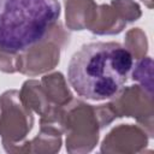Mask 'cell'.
<instances>
[{
    "instance_id": "obj_1",
    "label": "cell",
    "mask_w": 154,
    "mask_h": 154,
    "mask_svg": "<svg viewBox=\"0 0 154 154\" xmlns=\"http://www.w3.org/2000/svg\"><path fill=\"white\" fill-rule=\"evenodd\" d=\"M132 57L118 42H91L76 52L67 66L75 91L89 100L111 99L126 82Z\"/></svg>"
},
{
    "instance_id": "obj_2",
    "label": "cell",
    "mask_w": 154,
    "mask_h": 154,
    "mask_svg": "<svg viewBox=\"0 0 154 154\" xmlns=\"http://www.w3.org/2000/svg\"><path fill=\"white\" fill-rule=\"evenodd\" d=\"M58 0H0V52L17 55L58 23Z\"/></svg>"
},
{
    "instance_id": "obj_3",
    "label": "cell",
    "mask_w": 154,
    "mask_h": 154,
    "mask_svg": "<svg viewBox=\"0 0 154 154\" xmlns=\"http://www.w3.org/2000/svg\"><path fill=\"white\" fill-rule=\"evenodd\" d=\"M102 129L96 106L79 100H71L64 107L63 131L66 132L69 153H88L99 141Z\"/></svg>"
},
{
    "instance_id": "obj_4",
    "label": "cell",
    "mask_w": 154,
    "mask_h": 154,
    "mask_svg": "<svg viewBox=\"0 0 154 154\" xmlns=\"http://www.w3.org/2000/svg\"><path fill=\"white\" fill-rule=\"evenodd\" d=\"M69 34L58 20L41 41L16 55V70L30 77L53 70L59 64L60 51L69 43Z\"/></svg>"
},
{
    "instance_id": "obj_5",
    "label": "cell",
    "mask_w": 154,
    "mask_h": 154,
    "mask_svg": "<svg viewBox=\"0 0 154 154\" xmlns=\"http://www.w3.org/2000/svg\"><path fill=\"white\" fill-rule=\"evenodd\" d=\"M34 125L32 112L24 106L18 90H7L0 96V135L6 152L14 150L25 141Z\"/></svg>"
},
{
    "instance_id": "obj_6",
    "label": "cell",
    "mask_w": 154,
    "mask_h": 154,
    "mask_svg": "<svg viewBox=\"0 0 154 154\" xmlns=\"http://www.w3.org/2000/svg\"><path fill=\"white\" fill-rule=\"evenodd\" d=\"M107 103L116 118L131 117L137 120L149 137L154 134V105L153 93L140 84L120 88Z\"/></svg>"
},
{
    "instance_id": "obj_7",
    "label": "cell",
    "mask_w": 154,
    "mask_h": 154,
    "mask_svg": "<svg viewBox=\"0 0 154 154\" xmlns=\"http://www.w3.org/2000/svg\"><path fill=\"white\" fill-rule=\"evenodd\" d=\"M149 136L140 125L119 124L113 128L101 144L102 153H141L148 146Z\"/></svg>"
},
{
    "instance_id": "obj_8",
    "label": "cell",
    "mask_w": 154,
    "mask_h": 154,
    "mask_svg": "<svg viewBox=\"0 0 154 154\" xmlns=\"http://www.w3.org/2000/svg\"><path fill=\"white\" fill-rule=\"evenodd\" d=\"M63 130L49 124H40V131L30 141H24L14 153H57L61 147Z\"/></svg>"
},
{
    "instance_id": "obj_9",
    "label": "cell",
    "mask_w": 154,
    "mask_h": 154,
    "mask_svg": "<svg viewBox=\"0 0 154 154\" xmlns=\"http://www.w3.org/2000/svg\"><path fill=\"white\" fill-rule=\"evenodd\" d=\"M97 5L94 0H65L66 26L70 30L88 29L95 17Z\"/></svg>"
},
{
    "instance_id": "obj_10",
    "label": "cell",
    "mask_w": 154,
    "mask_h": 154,
    "mask_svg": "<svg viewBox=\"0 0 154 154\" xmlns=\"http://www.w3.org/2000/svg\"><path fill=\"white\" fill-rule=\"evenodd\" d=\"M126 24L128 23L111 4H102L97 6L95 17L88 30L96 35H116L122 32Z\"/></svg>"
},
{
    "instance_id": "obj_11",
    "label": "cell",
    "mask_w": 154,
    "mask_h": 154,
    "mask_svg": "<svg viewBox=\"0 0 154 154\" xmlns=\"http://www.w3.org/2000/svg\"><path fill=\"white\" fill-rule=\"evenodd\" d=\"M41 84L48 96V99L55 106L64 107L72 100V93L66 84L65 77L60 72H53L46 75L41 79Z\"/></svg>"
},
{
    "instance_id": "obj_12",
    "label": "cell",
    "mask_w": 154,
    "mask_h": 154,
    "mask_svg": "<svg viewBox=\"0 0 154 154\" xmlns=\"http://www.w3.org/2000/svg\"><path fill=\"white\" fill-rule=\"evenodd\" d=\"M124 47L130 53L132 59H142L147 55L148 52V40L144 31L141 28L130 29L124 40Z\"/></svg>"
},
{
    "instance_id": "obj_13",
    "label": "cell",
    "mask_w": 154,
    "mask_h": 154,
    "mask_svg": "<svg viewBox=\"0 0 154 154\" xmlns=\"http://www.w3.org/2000/svg\"><path fill=\"white\" fill-rule=\"evenodd\" d=\"M153 61L150 57H144L138 60L132 71V79L138 82L148 91L153 93V73H152Z\"/></svg>"
},
{
    "instance_id": "obj_14",
    "label": "cell",
    "mask_w": 154,
    "mask_h": 154,
    "mask_svg": "<svg viewBox=\"0 0 154 154\" xmlns=\"http://www.w3.org/2000/svg\"><path fill=\"white\" fill-rule=\"evenodd\" d=\"M111 5L119 12L126 23H132L142 16L140 5L134 0H112Z\"/></svg>"
},
{
    "instance_id": "obj_15",
    "label": "cell",
    "mask_w": 154,
    "mask_h": 154,
    "mask_svg": "<svg viewBox=\"0 0 154 154\" xmlns=\"http://www.w3.org/2000/svg\"><path fill=\"white\" fill-rule=\"evenodd\" d=\"M148 8H153V0H142Z\"/></svg>"
}]
</instances>
